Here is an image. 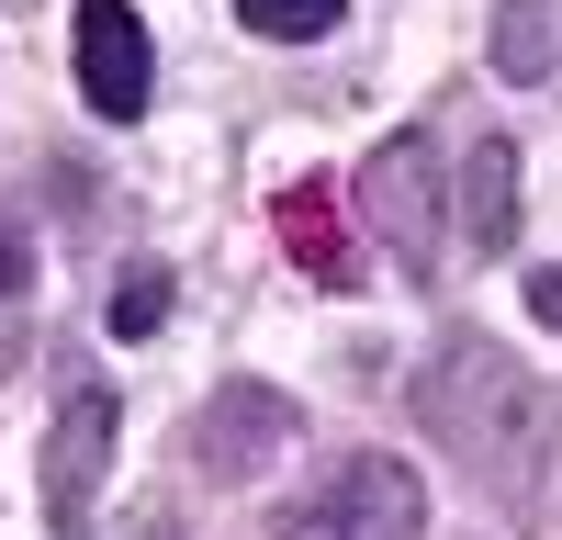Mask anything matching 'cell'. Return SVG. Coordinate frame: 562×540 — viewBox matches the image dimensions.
Masks as SVG:
<instances>
[{
	"label": "cell",
	"instance_id": "cell-1",
	"mask_svg": "<svg viewBox=\"0 0 562 540\" xmlns=\"http://www.w3.org/2000/svg\"><path fill=\"white\" fill-rule=\"evenodd\" d=\"M416 417H428V439H439L484 495H506V507H529L540 473H551V450H562L551 383H540L506 338H484V327H450V338H439V360L416 372Z\"/></svg>",
	"mask_w": 562,
	"mask_h": 540
},
{
	"label": "cell",
	"instance_id": "cell-2",
	"mask_svg": "<svg viewBox=\"0 0 562 540\" xmlns=\"http://www.w3.org/2000/svg\"><path fill=\"white\" fill-rule=\"evenodd\" d=\"M416 529H428V484H416V462H394V450L326 462L293 507L270 518V540H416Z\"/></svg>",
	"mask_w": 562,
	"mask_h": 540
},
{
	"label": "cell",
	"instance_id": "cell-3",
	"mask_svg": "<svg viewBox=\"0 0 562 540\" xmlns=\"http://www.w3.org/2000/svg\"><path fill=\"white\" fill-rule=\"evenodd\" d=\"M360 225L394 248V270L405 282H428L439 270V225H450V169H439V135H383L371 147V169H360Z\"/></svg>",
	"mask_w": 562,
	"mask_h": 540
},
{
	"label": "cell",
	"instance_id": "cell-4",
	"mask_svg": "<svg viewBox=\"0 0 562 540\" xmlns=\"http://www.w3.org/2000/svg\"><path fill=\"white\" fill-rule=\"evenodd\" d=\"M304 439V405L281 394V383H259V372H225L214 383V405L192 417V462L214 473V484H248L259 462H281V450Z\"/></svg>",
	"mask_w": 562,
	"mask_h": 540
},
{
	"label": "cell",
	"instance_id": "cell-5",
	"mask_svg": "<svg viewBox=\"0 0 562 540\" xmlns=\"http://www.w3.org/2000/svg\"><path fill=\"white\" fill-rule=\"evenodd\" d=\"M113 439H124V405L102 394V383H79L68 405H57V428H45V529H90V495H102V473H113Z\"/></svg>",
	"mask_w": 562,
	"mask_h": 540
},
{
	"label": "cell",
	"instance_id": "cell-6",
	"mask_svg": "<svg viewBox=\"0 0 562 540\" xmlns=\"http://www.w3.org/2000/svg\"><path fill=\"white\" fill-rule=\"evenodd\" d=\"M158 90V45H147V12L135 0H79V102L102 124H135Z\"/></svg>",
	"mask_w": 562,
	"mask_h": 540
},
{
	"label": "cell",
	"instance_id": "cell-7",
	"mask_svg": "<svg viewBox=\"0 0 562 540\" xmlns=\"http://www.w3.org/2000/svg\"><path fill=\"white\" fill-rule=\"evenodd\" d=\"M270 225H281V248L304 259V282H326L338 293L349 270H360V248H349V214H338V180H281V203H270Z\"/></svg>",
	"mask_w": 562,
	"mask_h": 540
},
{
	"label": "cell",
	"instance_id": "cell-8",
	"mask_svg": "<svg viewBox=\"0 0 562 540\" xmlns=\"http://www.w3.org/2000/svg\"><path fill=\"white\" fill-rule=\"evenodd\" d=\"M461 237L484 259L518 248V147H506V135H484V147L461 158Z\"/></svg>",
	"mask_w": 562,
	"mask_h": 540
},
{
	"label": "cell",
	"instance_id": "cell-9",
	"mask_svg": "<svg viewBox=\"0 0 562 540\" xmlns=\"http://www.w3.org/2000/svg\"><path fill=\"white\" fill-rule=\"evenodd\" d=\"M495 68L506 79H551L562 68V0H506L495 12Z\"/></svg>",
	"mask_w": 562,
	"mask_h": 540
},
{
	"label": "cell",
	"instance_id": "cell-10",
	"mask_svg": "<svg viewBox=\"0 0 562 540\" xmlns=\"http://www.w3.org/2000/svg\"><path fill=\"white\" fill-rule=\"evenodd\" d=\"M102 327H113V338H158V327H169V270H158V259H135L124 282H113Z\"/></svg>",
	"mask_w": 562,
	"mask_h": 540
},
{
	"label": "cell",
	"instance_id": "cell-11",
	"mask_svg": "<svg viewBox=\"0 0 562 540\" xmlns=\"http://www.w3.org/2000/svg\"><path fill=\"white\" fill-rule=\"evenodd\" d=\"M349 0H237V23L270 34V45H315V34H338Z\"/></svg>",
	"mask_w": 562,
	"mask_h": 540
},
{
	"label": "cell",
	"instance_id": "cell-12",
	"mask_svg": "<svg viewBox=\"0 0 562 540\" xmlns=\"http://www.w3.org/2000/svg\"><path fill=\"white\" fill-rule=\"evenodd\" d=\"M23 282H34V225L0 214V293H23Z\"/></svg>",
	"mask_w": 562,
	"mask_h": 540
},
{
	"label": "cell",
	"instance_id": "cell-13",
	"mask_svg": "<svg viewBox=\"0 0 562 540\" xmlns=\"http://www.w3.org/2000/svg\"><path fill=\"white\" fill-rule=\"evenodd\" d=\"M529 315H540V327H562V270H529Z\"/></svg>",
	"mask_w": 562,
	"mask_h": 540
},
{
	"label": "cell",
	"instance_id": "cell-14",
	"mask_svg": "<svg viewBox=\"0 0 562 540\" xmlns=\"http://www.w3.org/2000/svg\"><path fill=\"white\" fill-rule=\"evenodd\" d=\"M135 540H180V518H169V507H147V518H135Z\"/></svg>",
	"mask_w": 562,
	"mask_h": 540
}]
</instances>
